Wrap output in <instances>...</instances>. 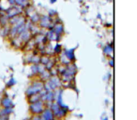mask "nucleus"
<instances>
[{"label": "nucleus", "mask_w": 137, "mask_h": 120, "mask_svg": "<svg viewBox=\"0 0 137 120\" xmlns=\"http://www.w3.org/2000/svg\"><path fill=\"white\" fill-rule=\"evenodd\" d=\"M26 1L27 0H15V2H16L17 4L20 5V6H25Z\"/></svg>", "instance_id": "1"}]
</instances>
